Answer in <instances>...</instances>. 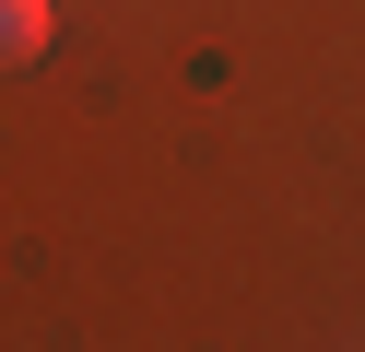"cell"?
Masks as SVG:
<instances>
[{
	"label": "cell",
	"mask_w": 365,
	"mask_h": 352,
	"mask_svg": "<svg viewBox=\"0 0 365 352\" xmlns=\"http://www.w3.org/2000/svg\"><path fill=\"white\" fill-rule=\"evenodd\" d=\"M48 36H59V12H48V0H0V70L48 59Z\"/></svg>",
	"instance_id": "1"
}]
</instances>
